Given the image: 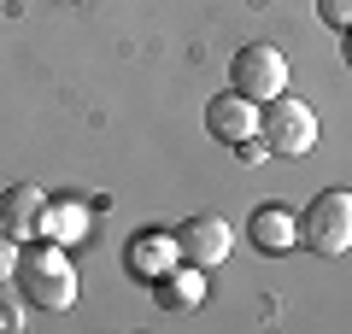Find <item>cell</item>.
<instances>
[{
	"label": "cell",
	"instance_id": "2e32d148",
	"mask_svg": "<svg viewBox=\"0 0 352 334\" xmlns=\"http://www.w3.org/2000/svg\"><path fill=\"white\" fill-rule=\"evenodd\" d=\"M59 6H71V0H59Z\"/></svg>",
	"mask_w": 352,
	"mask_h": 334
},
{
	"label": "cell",
	"instance_id": "5bb4252c",
	"mask_svg": "<svg viewBox=\"0 0 352 334\" xmlns=\"http://www.w3.org/2000/svg\"><path fill=\"white\" fill-rule=\"evenodd\" d=\"M340 36H346V41H340V53H346V65H352V30H340Z\"/></svg>",
	"mask_w": 352,
	"mask_h": 334
},
{
	"label": "cell",
	"instance_id": "52a82bcc",
	"mask_svg": "<svg viewBox=\"0 0 352 334\" xmlns=\"http://www.w3.org/2000/svg\"><path fill=\"white\" fill-rule=\"evenodd\" d=\"M206 129H212L217 141H229V147H241L247 135H258V106H252L247 94H217L212 106H206Z\"/></svg>",
	"mask_w": 352,
	"mask_h": 334
},
{
	"label": "cell",
	"instance_id": "4fadbf2b",
	"mask_svg": "<svg viewBox=\"0 0 352 334\" xmlns=\"http://www.w3.org/2000/svg\"><path fill=\"white\" fill-rule=\"evenodd\" d=\"M12 264H18V241H12V235H0V276L12 270Z\"/></svg>",
	"mask_w": 352,
	"mask_h": 334
},
{
	"label": "cell",
	"instance_id": "9c48e42d",
	"mask_svg": "<svg viewBox=\"0 0 352 334\" xmlns=\"http://www.w3.org/2000/svg\"><path fill=\"white\" fill-rule=\"evenodd\" d=\"M247 235H252V247H258V252H288L294 241H300V217H288L282 205H270V199H264V205L252 211Z\"/></svg>",
	"mask_w": 352,
	"mask_h": 334
},
{
	"label": "cell",
	"instance_id": "3957f363",
	"mask_svg": "<svg viewBox=\"0 0 352 334\" xmlns=\"http://www.w3.org/2000/svg\"><path fill=\"white\" fill-rule=\"evenodd\" d=\"M300 241L311 252H323V258L352 252V194H346V188H329V194H317L311 205H305Z\"/></svg>",
	"mask_w": 352,
	"mask_h": 334
},
{
	"label": "cell",
	"instance_id": "8fae6325",
	"mask_svg": "<svg viewBox=\"0 0 352 334\" xmlns=\"http://www.w3.org/2000/svg\"><path fill=\"white\" fill-rule=\"evenodd\" d=\"M41 229H47V235L59 241V247H65L71 235H82V229H88V217H82V199H53V205H47V223H41Z\"/></svg>",
	"mask_w": 352,
	"mask_h": 334
},
{
	"label": "cell",
	"instance_id": "30bf717a",
	"mask_svg": "<svg viewBox=\"0 0 352 334\" xmlns=\"http://www.w3.org/2000/svg\"><path fill=\"white\" fill-rule=\"evenodd\" d=\"M170 264H176V235H141L135 247H129V276H141V282L164 276Z\"/></svg>",
	"mask_w": 352,
	"mask_h": 334
},
{
	"label": "cell",
	"instance_id": "8992f818",
	"mask_svg": "<svg viewBox=\"0 0 352 334\" xmlns=\"http://www.w3.org/2000/svg\"><path fill=\"white\" fill-rule=\"evenodd\" d=\"M47 205L53 199L41 194L36 182H12L6 194H0V223H6V235L12 241H36L41 223H47Z\"/></svg>",
	"mask_w": 352,
	"mask_h": 334
},
{
	"label": "cell",
	"instance_id": "ba28073f",
	"mask_svg": "<svg viewBox=\"0 0 352 334\" xmlns=\"http://www.w3.org/2000/svg\"><path fill=\"white\" fill-rule=\"evenodd\" d=\"M153 299H159L164 311H194L206 299V276H200V264H182L176 258L164 276H153Z\"/></svg>",
	"mask_w": 352,
	"mask_h": 334
},
{
	"label": "cell",
	"instance_id": "5b68a950",
	"mask_svg": "<svg viewBox=\"0 0 352 334\" xmlns=\"http://www.w3.org/2000/svg\"><path fill=\"white\" fill-rule=\"evenodd\" d=\"M229 247H235V235H229L223 217H182V223H176V258H182V264L212 270V264L229 258Z\"/></svg>",
	"mask_w": 352,
	"mask_h": 334
},
{
	"label": "cell",
	"instance_id": "9a60e30c",
	"mask_svg": "<svg viewBox=\"0 0 352 334\" xmlns=\"http://www.w3.org/2000/svg\"><path fill=\"white\" fill-rule=\"evenodd\" d=\"M0 235H6V223H0Z\"/></svg>",
	"mask_w": 352,
	"mask_h": 334
},
{
	"label": "cell",
	"instance_id": "277c9868",
	"mask_svg": "<svg viewBox=\"0 0 352 334\" xmlns=\"http://www.w3.org/2000/svg\"><path fill=\"white\" fill-rule=\"evenodd\" d=\"M229 82H235V94H247L252 106H264V100L288 94V59H282V47H270V41H247V47L229 59Z\"/></svg>",
	"mask_w": 352,
	"mask_h": 334
},
{
	"label": "cell",
	"instance_id": "7c38bea8",
	"mask_svg": "<svg viewBox=\"0 0 352 334\" xmlns=\"http://www.w3.org/2000/svg\"><path fill=\"white\" fill-rule=\"evenodd\" d=\"M317 18L329 30H352V0H317Z\"/></svg>",
	"mask_w": 352,
	"mask_h": 334
},
{
	"label": "cell",
	"instance_id": "7a4b0ae2",
	"mask_svg": "<svg viewBox=\"0 0 352 334\" xmlns=\"http://www.w3.org/2000/svg\"><path fill=\"white\" fill-rule=\"evenodd\" d=\"M258 141L270 147V159H305L317 147V111L294 94H276L264 100L258 111Z\"/></svg>",
	"mask_w": 352,
	"mask_h": 334
},
{
	"label": "cell",
	"instance_id": "6da1fadb",
	"mask_svg": "<svg viewBox=\"0 0 352 334\" xmlns=\"http://www.w3.org/2000/svg\"><path fill=\"white\" fill-rule=\"evenodd\" d=\"M12 282H18V299L24 305H41V311H71L76 305V264L59 241H24L18 247V264H12Z\"/></svg>",
	"mask_w": 352,
	"mask_h": 334
}]
</instances>
